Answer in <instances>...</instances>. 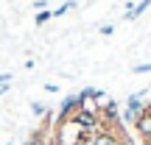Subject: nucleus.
Wrapping results in <instances>:
<instances>
[{
  "label": "nucleus",
  "instance_id": "1",
  "mask_svg": "<svg viewBox=\"0 0 151 145\" xmlns=\"http://www.w3.org/2000/svg\"><path fill=\"white\" fill-rule=\"evenodd\" d=\"M98 106H90V103H84V106L78 109V112L70 117V123H76L78 129H84V131H95L98 126H101V120H98V112H95Z\"/></svg>",
  "mask_w": 151,
  "mask_h": 145
},
{
  "label": "nucleus",
  "instance_id": "2",
  "mask_svg": "<svg viewBox=\"0 0 151 145\" xmlns=\"http://www.w3.org/2000/svg\"><path fill=\"white\" fill-rule=\"evenodd\" d=\"M134 131L143 137V140H151V112H148V109H143V112L137 114V120H134Z\"/></svg>",
  "mask_w": 151,
  "mask_h": 145
},
{
  "label": "nucleus",
  "instance_id": "3",
  "mask_svg": "<svg viewBox=\"0 0 151 145\" xmlns=\"http://www.w3.org/2000/svg\"><path fill=\"white\" fill-rule=\"evenodd\" d=\"M148 9H151V0H140V3H134V9H132V11H126V14H123V20L132 22V20H137V17H143Z\"/></svg>",
  "mask_w": 151,
  "mask_h": 145
},
{
  "label": "nucleus",
  "instance_id": "4",
  "mask_svg": "<svg viewBox=\"0 0 151 145\" xmlns=\"http://www.w3.org/2000/svg\"><path fill=\"white\" fill-rule=\"evenodd\" d=\"M90 145H118V140H115L109 131L95 129V134H92V142H90Z\"/></svg>",
  "mask_w": 151,
  "mask_h": 145
},
{
  "label": "nucleus",
  "instance_id": "5",
  "mask_svg": "<svg viewBox=\"0 0 151 145\" xmlns=\"http://www.w3.org/2000/svg\"><path fill=\"white\" fill-rule=\"evenodd\" d=\"M22 145H48V134H45V129H37Z\"/></svg>",
  "mask_w": 151,
  "mask_h": 145
},
{
  "label": "nucleus",
  "instance_id": "6",
  "mask_svg": "<svg viewBox=\"0 0 151 145\" xmlns=\"http://www.w3.org/2000/svg\"><path fill=\"white\" fill-rule=\"evenodd\" d=\"M137 114H140V112H134V109H129V106L120 109V123H123V126H134Z\"/></svg>",
  "mask_w": 151,
  "mask_h": 145
},
{
  "label": "nucleus",
  "instance_id": "7",
  "mask_svg": "<svg viewBox=\"0 0 151 145\" xmlns=\"http://www.w3.org/2000/svg\"><path fill=\"white\" fill-rule=\"evenodd\" d=\"M126 106L134 109V112H143V109H146V101H143V95H129L126 98Z\"/></svg>",
  "mask_w": 151,
  "mask_h": 145
},
{
  "label": "nucleus",
  "instance_id": "8",
  "mask_svg": "<svg viewBox=\"0 0 151 145\" xmlns=\"http://www.w3.org/2000/svg\"><path fill=\"white\" fill-rule=\"evenodd\" d=\"M31 114L34 117H45V114H48V106L39 103V101H31Z\"/></svg>",
  "mask_w": 151,
  "mask_h": 145
},
{
  "label": "nucleus",
  "instance_id": "9",
  "mask_svg": "<svg viewBox=\"0 0 151 145\" xmlns=\"http://www.w3.org/2000/svg\"><path fill=\"white\" fill-rule=\"evenodd\" d=\"M92 134H95V131H84V129H78V137H76V145H90V142H92Z\"/></svg>",
  "mask_w": 151,
  "mask_h": 145
},
{
  "label": "nucleus",
  "instance_id": "10",
  "mask_svg": "<svg viewBox=\"0 0 151 145\" xmlns=\"http://www.w3.org/2000/svg\"><path fill=\"white\" fill-rule=\"evenodd\" d=\"M50 17H53V11H50V9H42V11H37V17H34V22H37V25H45V22H48Z\"/></svg>",
  "mask_w": 151,
  "mask_h": 145
},
{
  "label": "nucleus",
  "instance_id": "11",
  "mask_svg": "<svg viewBox=\"0 0 151 145\" xmlns=\"http://www.w3.org/2000/svg\"><path fill=\"white\" fill-rule=\"evenodd\" d=\"M11 89V73H0V95Z\"/></svg>",
  "mask_w": 151,
  "mask_h": 145
},
{
  "label": "nucleus",
  "instance_id": "12",
  "mask_svg": "<svg viewBox=\"0 0 151 145\" xmlns=\"http://www.w3.org/2000/svg\"><path fill=\"white\" fill-rule=\"evenodd\" d=\"M70 9H76V0H67V3H62L59 9H50V11H53V17H62V14H67Z\"/></svg>",
  "mask_w": 151,
  "mask_h": 145
},
{
  "label": "nucleus",
  "instance_id": "13",
  "mask_svg": "<svg viewBox=\"0 0 151 145\" xmlns=\"http://www.w3.org/2000/svg\"><path fill=\"white\" fill-rule=\"evenodd\" d=\"M132 73L134 75H143V73H151V61H140V64L132 67Z\"/></svg>",
  "mask_w": 151,
  "mask_h": 145
},
{
  "label": "nucleus",
  "instance_id": "14",
  "mask_svg": "<svg viewBox=\"0 0 151 145\" xmlns=\"http://www.w3.org/2000/svg\"><path fill=\"white\" fill-rule=\"evenodd\" d=\"M98 34H101V36H112V34H115V25H109V22H106V25L98 28Z\"/></svg>",
  "mask_w": 151,
  "mask_h": 145
},
{
  "label": "nucleus",
  "instance_id": "15",
  "mask_svg": "<svg viewBox=\"0 0 151 145\" xmlns=\"http://www.w3.org/2000/svg\"><path fill=\"white\" fill-rule=\"evenodd\" d=\"M34 9H37V11H42V9H48V0H34Z\"/></svg>",
  "mask_w": 151,
  "mask_h": 145
},
{
  "label": "nucleus",
  "instance_id": "16",
  "mask_svg": "<svg viewBox=\"0 0 151 145\" xmlns=\"http://www.w3.org/2000/svg\"><path fill=\"white\" fill-rule=\"evenodd\" d=\"M42 89H45V92H50V95H53V92H59V86H56V84H45Z\"/></svg>",
  "mask_w": 151,
  "mask_h": 145
},
{
  "label": "nucleus",
  "instance_id": "17",
  "mask_svg": "<svg viewBox=\"0 0 151 145\" xmlns=\"http://www.w3.org/2000/svg\"><path fill=\"white\" fill-rule=\"evenodd\" d=\"M118 145H140V142H134L132 137H126V140H118Z\"/></svg>",
  "mask_w": 151,
  "mask_h": 145
},
{
  "label": "nucleus",
  "instance_id": "18",
  "mask_svg": "<svg viewBox=\"0 0 151 145\" xmlns=\"http://www.w3.org/2000/svg\"><path fill=\"white\" fill-rule=\"evenodd\" d=\"M143 145H151V140H143Z\"/></svg>",
  "mask_w": 151,
  "mask_h": 145
},
{
  "label": "nucleus",
  "instance_id": "19",
  "mask_svg": "<svg viewBox=\"0 0 151 145\" xmlns=\"http://www.w3.org/2000/svg\"><path fill=\"white\" fill-rule=\"evenodd\" d=\"M87 3H92V0H87Z\"/></svg>",
  "mask_w": 151,
  "mask_h": 145
},
{
  "label": "nucleus",
  "instance_id": "20",
  "mask_svg": "<svg viewBox=\"0 0 151 145\" xmlns=\"http://www.w3.org/2000/svg\"><path fill=\"white\" fill-rule=\"evenodd\" d=\"M6 145H11V142H6Z\"/></svg>",
  "mask_w": 151,
  "mask_h": 145
}]
</instances>
